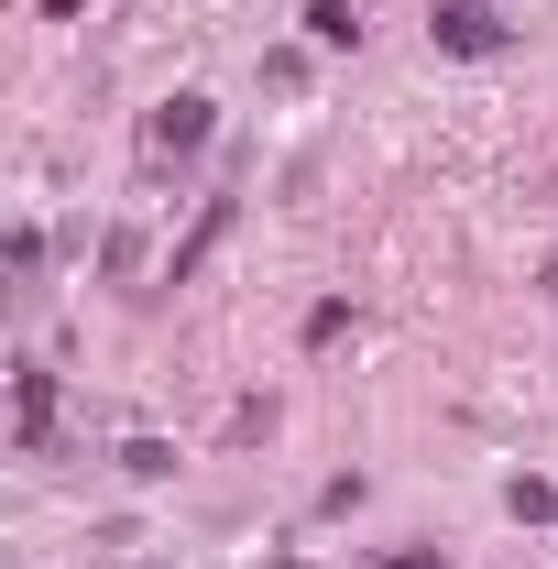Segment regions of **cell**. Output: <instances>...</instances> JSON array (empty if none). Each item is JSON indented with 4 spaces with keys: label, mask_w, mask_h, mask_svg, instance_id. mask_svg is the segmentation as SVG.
Returning a JSON list of instances; mask_svg holds the SVG:
<instances>
[{
    "label": "cell",
    "mask_w": 558,
    "mask_h": 569,
    "mask_svg": "<svg viewBox=\"0 0 558 569\" xmlns=\"http://www.w3.org/2000/svg\"><path fill=\"white\" fill-rule=\"evenodd\" d=\"M219 230H230V198H209V219H198V241L176 252V284H187V274H198V263H209V241H219Z\"/></svg>",
    "instance_id": "cell-5"
},
{
    "label": "cell",
    "mask_w": 558,
    "mask_h": 569,
    "mask_svg": "<svg viewBox=\"0 0 558 569\" xmlns=\"http://www.w3.org/2000/svg\"><path fill=\"white\" fill-rule=\"evenodd\" d=\"M438 44H449V56H504V22H492L482 0H449V11H438Z\"/></svg>",
    "instance_id": "cell-2"
},
{
    "label": "cell",
    "mask_w": 558,
    "mask_h": 569,
    "mask_svg": "<svg viewBox=\"0 0 558 569\" xmlns=\"http://www.w3.org/2000/svg\"><path fill=\"white\" fill-rule=\"evenodd\" d=\"M307 33H318V44H361V11H350V0H307Z\"/></svg>",
    "instance_id": "cell-3"
},
{
    "label": "cell",
    "mask_w": 558,
    "mask_h": 569,
    "mask_svg": "<svg viewBox=\"0 0 558 569\" xmlns=\"http://www.w3.org/2000/svg\"><path fill=\"white\" fill-rule=\"evenodd\" d=\"M383 569H449V559H427V548H406V559H383Z\"/></svg>",
    "instance_id": "cell-7"
},
{
    "label": "cell",
    "mask_w": 558,
    "mask_h": 569,
    "mask_svg": "<svg viewBox=\"0 0 558 569\" xmlns=\"http://www.w3.org/2000/svg\"><path fill=\"white\" fill-rule=\"evenodd\" d=\"M44 427H56V383H44V372H22V438L44 449Z\"/></svg>",
    "instance_id": "cell-4"
},
{
    "label": "cell",
    "mask_w": 558,
    "mask_h": 569,
    "mask_svg": "<svg viewBox=\"0 0 558 569\" xmlns=\"http://www.w3.org/2000/svg\"><path fill=\"white\" fill-rule=\"evenodd\" d=\"M121 471H132V482H165V471H176V449H165V438H132V449H121Z\"/></svg>",
    "instance_id": "cell-6"
},
{
    "label": "cell",
    "mask_w": 558,
    "mask_h": 569,
    "mask_svg": "<svg viewBox=\"0 0 558 569\" xmlns=\"http://www.w3.org/2000/svg\"><path fill=\"white\" fill-rule=\"evenodd\" d=\"M142 142H153V153H198V142H209V99H198V88H187V99H165V110L142 121Z\"/></svg>",
    "instance_id": "cell-1"
}]
</instances>
